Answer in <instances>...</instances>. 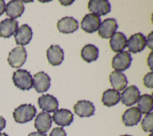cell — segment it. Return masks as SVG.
<instances>
[{
  "instance_id": "18",
  "label": "cell",
  "mask_w": 153,
  "mask_h": 136,
  "mask_svg": "<svg viewBox=\"0 0 153 136\" xmlns=\"http://www.w3.org/2000/svg\"><path fill=\"white\" fill-rule=\"evenodd\" d=\"M64 51L60 46L51 45L47 51V58L52 66H58L64 61Z\"/></svg>"
},
{
  "instance_id": "29",
  "label": "cell",
  "mask_w": 153,
  "mask_h": 136,
  "mask_svg": "<svg viewBox=\"0 0 153 136\" xmlns=\"http://www.w3.org/2000/svg\"><path fill=\"white\" fill-rule=\"evenodd\" d=\"M153 32H151V33L149 34V35L147 36V40H146V44H147V46H148L149 47L150 49H152V46H153Z\"/></svg>"
},
{
  "instance_id": "30",
  "label": "cell",
  "mask_w": 153,
  "mask_h": 136,
  "mask_svg": "<svg viewBox=\"0 0 153 136\" xmlns=\"http://www.w3.org/2000/svg\"><path fill=\"white\" fill-rule=\"evenodd\" d=\"M5 2L4 0H0V16L3 14L5 11Z\"/></svg>"
},
{
  "instance_id": "25",
  "label": "cell",
  "mask_w": 153,
  "mask_h": 136,
  "mask_svg": "<svg viewBox=\"0 0 153 136\" xmlns=\"http://www.w3.org/2000/svg\"><path fill=\"white\" fill-rule=\"evenodd\" d=\"M138 109L143 114H149L152 111L153 99L151 95L143 94L138 100Z\"/></svg>"
},
{
  "instance_id": "8",
  "label": "cell",
  "mask_w": 153,
  "mask_h": 136,
  "mask_svg": "<svg viewBox=\"0 0 153 136\" xmlns=\"http://www.w3.org/2000/svg\"><path fill=\"white\" fill-rule=\"evenodd\" d=\"M51 118L56 125L61 127L70 126L74 120V115L72 112L66 109H57L55 112H54Z\"/></svg>"
},
{
  "instance_id": "9",
  "label": "cell",
  "mask_w": 153,
  "mask_h": 136,
  "mask_svg": "<svg viewBox=\"0 0 153 136\" xmlns=\"http://www.w3.org/2000/svg\"><path fill=\"white\" fill-rule=\"evenodd\" d=\"M33 86L39 93L45 92L50 88L51 78L45 72H38L33 77Z\"/></svg>"
},
{
  "instance_id": "21",
  "label": "cell",
  "mask_w": 153,
  "mask_h": 136,
  "mask_svg": "<svg viewBox=\"0 0 153 136\" xmlns=\"http://www.w3.org/2000/svg\"><path fill=\"white\" fill-rule=\"evenodd\" d=\"M110 82L113 89L117 91H121L126 88L128 80L125 74L120 71H113L110 75Z\"/></svg>"
},
{
  "instance_id": "15",
  "label": "cell",
  "mask_w": 153,
  "mask_h": 136,
  "mask_svg": "<svg viewBox=\"0 0 153 136\" xmlns=\"http://www.w3.org/2000/svg\"><path fill=\"white\" fill-rule=\"evenodd\" d=\"M52 123V118L45 112H40L35 120V127L38 132L46 133L49 131Z\"/></svg>"
},
{
  "instance_id": "13",
  "label": "cell",
  "mask_w": 153,
  "mask_h": 136,
  "mask_svg": "<svg viewBox=\"0 0 153 136\" xmlns=\"http://www.w3.org/2000/svg\"><path fill=\"white\" fill-rule=\"evenodd\" d=\"M32 38V31L28 24H22L15 33V40L19 45H27Z\"/></svg>"
},
{
  "instance_id": "28",
  "label": "cell",
  "mask_w": 153,
  "mask_h": 136,
  "mask_svg": "<svg viewBox=\"0 0 153 136\" xmlns=\"http://www.w3.org/2000/svg\"><path fill=\"white\" fill-rule=\"evenodd\" d=\"M49 136H67V134L62 127H57L53 129Z\"/></svg>"
},
{
  "instance_id": "26",
  "label": "cell",
  "mask_w": 153,
  "mask_h": 136,
  "mask_svg": "<svg viewBox=\"0 0 153 136\" xmlns=\"http://www.w3.org/2000/svg\"><path fill=\"white\" fill-rule=\"evenodd\" d=\"M142 129L145 132H152L153 131V114L152 112L147 114L144 117L141 123Z\"/></svg>"
},
{
  "instance_id": "16",
  "label": "cell",
  "mask_w": 153,
  "mask_h": 136,
  "mask_svg": "<svg viewBox=\"0 0 153 136\" xmlns=\"http://www.w3.org/2000/svg\"><path fill=\"white\" fill-rule=\"evenodd\" d=\"M74 110L76 115L84 118V117H90L94 115L95 112V107L91 101L80 100L74 105Z\"/></svg>"
},
{
  "instance_id": "10",
  "label": "cell",
  "mask_w": 153,
  "mask_h": 136,
  "mask_svg": "<svg viewBox=\"0 0 153 136\" xmlns=\"http://www.w3.org/2000/svg\"><path fill=\"white\" fill-rule=\"evenodd\" d=\"M118 24L114 18H107L105 19L102 23H100L98 28V35L102 38L107 39L111 38L112 35L116 32Z\"/></svg>"
},
{
  "instance_id": "5",
  "label": "cell",
  "mask_w": 153,
  "mask_h": 136,
  "mask_svg": "<svg viewBox=\"0 0 153 136\" xmlns=\"http://www.w3.org/2000/svg\"><path fill=\"white\" fill-rule=\"evenodd\" d=\"M88 9L92 14L100 17L107 15L111 10V6L107 0H91L88 2Z\"/></svg>"
},
{
  "instance_id": "22",
  "label": "cell",
  "mask_w": 153,
  "mask_h": 136,
  "mask_svg": "<svg viewBox=\"0 0 153 136\" xmlns=\"http://www.w3.org/2000/svg\"><path fill=\"white\" fill-rule=\"evenodd\" d=\"M126 37L121 32H115L110 40V48L113 52H121L126 47Z\"/></svg>"
},
{
  "instance_id": "19",
  "label": "cell",
  "mask_w": 153,
  "mask_h": 136,
  "mask_svg": "<svg viewBox=\"0 0 153 136\" xmlns=\"http://www.w3.org/2000/svg\"><path fill=\"white\" fill-rule=\"evenodd\" d=\"M142 118V113L136 107H132L126 110L122 116L123 122L126 126H134L137 125Z\"/></svg>"
},
{
  "instance_id": "35",
  "label": "cell",
  "mask_w": 153,
  "mask_h": 136,
  "mask_svg": "<svg viewBox=\"0 0 153 136\" xmlns=\"http://www.w3.org/2000/svg\"><path fill=\"white\" fill-rule=\"evenodd\" d=\"M120 136H132V135H120Z\"/></svg>"
},
{
  "instance_id": "6",
  "label": "cell",
  "mask_w": 153,
  "mask_h": 136,
  "mask_svg": "<svg viewBox=\"0 0 153 136\" xmlns=\"http://www.w3.org/2000/svg\"><path fill=\"white\" fill-rule=\"evenodd\" d=\"M140 96V92L136 86H129L126 88L123 93L120 95V100L126 106H131L137 103Z\"/></svg>"
},
{
  "instance_id": "4",
  "label": "cell",
  "mask_w": 153,
  "mask_h": 136,
  "mask_svg": "<svg viewBox=\"0 0 153 136\" xmlns=\"http://www.w3.org/2000/svg\"><path fill=\"white\" fill-rule=\"evenodd\" d=\"M132 57L128 51H121L113 57L112 67L116 71H124L130 67Z\"/></svg>"
},
{
  "instance_id": "3",
  "label": "cell",
  "mask_w": 153,
  "mask_h": 136,
  "mask_svg": "<svg viewBox=\"0 0 153 136\" xmlns=\"http://www.w3.org/2000/svg\"><path fill=\"white\" fill-rule=\"evenodd\" d=\"M27 59V51L24 47H15L10 51L8 58L9 65L13 68L21 67Z\"/></svg>"
},
{
  "instance_id": "20",
  "label": "cell",
  "mask_w": 153,
  "mask_h": 136,
  "mask_svg": "<svg viewBox=\"0 0 153 136\" xmlns=\"http://www.w3.org/2000/svg\"><path fill=\"white\" fill-rule=\"evenodd\" d=\"M25 12V6L22 1L20 0H12L8 2L5 6L6 16L10 17L12 19H15L20 17Z\"/></svg>"
},
{
  "instance_id": "32",
  "label": "cell",
  "mask_w": 153,
  "mask_h": 136,
  "mask_svg": "<svg viewBox=\"0 0 153 136\" xmlns=\"http://www.w3.org/2000/svg\"><path fill=\"white\" fill-rule=\"evenodd\" d=\"M147 63H148V65H149V67H150V69H151V70H152V64H153L152 52L149 54V58H148V60H147Z\"/></svg>"
},
{
  "instance_id": "12",
  "label": "cell",
  "mask_w": 153,
  "mask_h": 136,
  "mask_svg": "<svg viewBox=\"0 0 153 136\" xmlns=\"http://www.w3.org/2000/svg\"><path fill=\"white\" fill-rule=\"evenodd\" d=\"M38 106L45 112H55L58 108V101L54 96L49 94L42 95L38 98Z\"/></svg>"
},
{
  "instance_id": "1",
  "label": "cell",
  "mask_w": 153,
  "mask_h": 136,
  "mask_svg": "<svg viewBox=\"0 0 153 136\" xmlns=\"http://www.w3.org/2000/svg\"><path fill=\"white\" fill-rule=\"evenodd\" d=\"M36 113V108L33 105L22 104L14 110L13 117L17 123L23 124L32 120Z\"/></svg>"
},
{
  "instance_id": "24",
  "label": "cell",
  "mask_w": 153,
  "mask_h": 136,
  "mask_svg": "<svg viewBox=\"0 0 153 136\" xmlns=\"http://www.w3.org/2000/svg\"><path fill=\"white\" fill-rule=\"evenodd\" d=\"M120 101V93L113 89H109L105 91L102 96V103L104 106L111 107L117 105Z\"/></svg>"
},
{
  "instance_id": "11",
  "label": "cell",
  "mask_w": 153,
  "mask_h": 136,
  "mask_svg": "<svg viewBox=\"0 0 153 136\" xmlns=\"http://www.w3.org/2000/svg\"><path fill=\"white\" fill-rule=\"evenodd\" d=\"M100 18L96 15L87 14L81 21V28L87 33H94L97 32L100 25Z\"/></svg>"
},
{
  "instance_id": "31",
  "label": "cell",
  "mask_w": 153,
  "mask_h": 136,
  "mask_svg": "<svg viewBox=\"0 0 153 136\" xmlns=\"http://www.w3.org/2000/svg\"><path fill=\"white\" fill-rule=\"evenodd\" d=\"M5 125H6V121L2 116H0V131L5 129Z\"/></svg>"
},
{
  "instance_id": "27",
  "label": "cell",
  "mask_w": 153,
  "mask_h": 136,
  "mask_svg": "<svg viewBox=\"0 0 153 136\" xmlns=\"http://www.w3.org/2000/svg\"><path fill=\"white\" fill-rule=\"evenodd\" d=\"M143 84H144L145 86L147 88L152 89L153 87V73L150 72V73H147L143 78Z\"/></svg>"
},
{
  "instance_id": "7",
  "label": "cell",
  "mask_w": 153,
  "mask_h": 136,
  "mask_svg": "<svg viewBox=\"0 0 153 136\" xmlns=\"http://www.w3.org/2000/svg\"><path fill=\"white\" fill-rule=\"evenodd\" d=\"M146 37L141 33H136L132 35L127 41L126 47L129 51L134 53H139L143 51L146 47Z\"/></svg>"
},
{
  "instance_id": "33",
  "label": "cell",
  "mask_w": 153,
  "mask_h": 136,
  "mask_svg": "<svg viewBox=\"0 0 153 136\" xmlns=\"http://www.w3.org/2000/svg\"><path fill=\"white\" fill-rule=\"evenodd\" d=\"M28 136H47V135L45 133H41L38 132H31Z\"/></svg>"
},
{
  "instance_id": "34",
  "label": "cell",
  "mask_w": 153,
  "mask_h": 136,
  "mask_svg": "<svg viewBox=\"0 0 153 136\" xmlns=\"http://www.w3.org/2000/svg\"><path fill=\"white\" fill-rule=\"evenodd\" d=\"M0 136H9V135L5 134V133H0Z\"/></svg>"
},
{
  "instance_id": "2",
  "label": "cell",
  "mask_w": 153,
  "mask_h": 136,
  "mask_svg": "<svg viewBox=\"0 0 153 136\" xmlns=\"http://www.w3.org/2000/svg\"><path fill=\"white\" fill-rule=\"evenodd\" d=\"M12 80L15 86L22 90H29L33 86L31 73L26 70H17L13 73Z\"/></svg>"
},
{
  "instance_id": "23",
  "label": "cell",
  "mask_w": 153,
  "mask_h": 136,
  "mask_svg": "<svg viewBox=\"0 0 153 136\" xmlns=\"http://www.w3.org/2000/svg\"><path fill=\"white\" fill-rule=\"evenodd\" d=\"M81 58L87 63H91L97 60L99 56V49L94 44H87L81 50Z\"/></svg>"
},
{
  "instance_id": "17",
  "label": "cell",
  "mask_w": 153,
  "mask_h": 136,
  "mask_svg": "<svg viewBox=\"0 0 153 136\" xmlns=\"http://www.w3.org/2000/svg\"><path fill=\"white\" fill-rule=\"evenodd\" d=\"M17 21L12 18H6L0 22V37L4 38H9L15 35L19 28Z\"/></svg>"
},
{
  "instance_id": "14",
  "label": "cell",
  "mask_w": 153,
  "mask_h": 136,
  "mask_svg": "<svg viewBox=\"0 0 153 136\" xmlns=\"http://www.w3.org/2000/svg\"><path fill=\"white\" fill-rule=\"evenodd\" d=\"M57 27L61 33L71 34L78 29L79 24L78 21L73 17H65L58 21Z\"/></svg>"
}]
</instances>
